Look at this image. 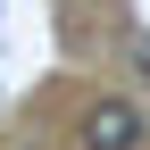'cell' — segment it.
I'll return each instance as SVG.
<instances>
[{
	"instance_id": "7a4b0ae2",
	"label": "cell",
	"mask_w": 150,
	"mask_h": 150,
	"mask_svg": "<svg viewBox=\"0 0 150 150\" xmlns=\"http://www.w3.org/2000/svg\"><path fill=\"white\" fill-rule=\"evenodd\" d=\"M134 67H142V75H150V33H134Z\"/></svg>"
},
{
	"instance_id": "6da1fadb",
	"label": "cell",
	"mask_w": 150,
	"mask_h": 150,
	"mask_svg": "<svg viewBox=\"0 0 150 150\" xmlns=\"http://www.w3.org/2000/svg\"><path fill=\"white\" fill-rule=\"evenodd\" d=\"M83 150H142V108L100 100V108L83 117Z\"/></svg>"
}]
</instances>
